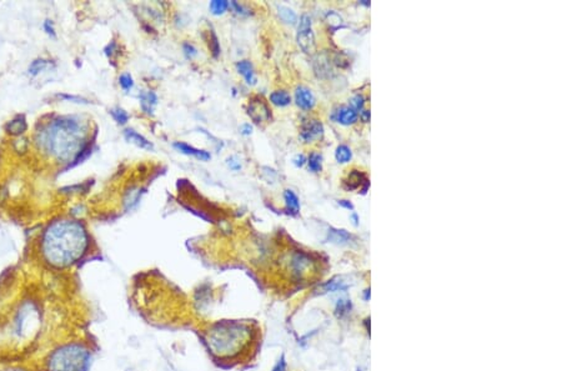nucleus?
<instances>
[{
  "label": "nucleus",
  "instance_id": "obj_1",
  "mask_svg": "<svg viewBox=\"0 0 562 371\" xmlns=\"http://www.w3.org/2000/svg\"><path fill=\"white\" fill-rule=\"evenodd\" d=\"M89 238L84 226L75 220L54 221L43 235L45 260L58 267L73 265L87 252Z\"/></svg>",
  "mask_w": 562,
  "mask_h": 371
},
{
  "label": "nucleus",
  "instance_id": "obj_2",
  "mask_svg": "<svg viewBox=\"0 0 562 371\" xmlns=\"http://www.w3.org/2000/svg\"><path fill=\"white\" fill-rule=\"evenodd\" d=\"M87 125L79 118L60 117L38 134V143L59 160L77 159L87 148Z\"/></svg>",
  "mask_w": 562,
  "mask_h": 371
},
{
  "label": "nucleus",
  "instance_id": "obj_3",
  "mask_svg": "<svg viewBox=\"0 0 562 371\" xmlns=\"http://www.w3.org/2000/svg\"><path fill=\"white\" fill-rule=\"evenodd\" d=\"M254 337V329L247 322L220 321L206 332V344L217 357L230 359L244 351Z\"/></svg>",
  "mask_w": 562,
  "mask_h": 371
},
{
  "label": "nucleus",
  "instance_id": "obj_4",
  "mask_svg": "<svg viewBox=\"0 0 562 371\" xmlns=\"http://www.w3.org/2000/svg\"><path fill=\"white\" fill-rule=\"evenodd\" d=\"M89 354L80 345H67L53 352L49 369L52 371H84Z\"/></svg>",
  "mask_w": 562,
  "mask_h": 371
},
{
  "label": "nucleus",
  "instance_id": "obj_5",
  "mask_svg": "<svg viewBox=\"0 0 562 371\" xmlns=\"http://www.w3.org/2000/svg\"><path fill=\"white\" fill-rule=\"evenodd\" d=\"M298 44L308 54L315 50V37L311 29V18L308 14L301 15L298 30Z\"/></svg>",
  "mask_w": 562,
  "mask_h": 371
},
{
  "label": "nucleus",
  "instance_id": "obj_6",
  "mask_svg": "<svg viewBox=\"0 0 562 371\" xmlns=\"http://www.w3.org/2000/svg\"><path fill=\"white\" fill-rule=\"evenodd\" d=\"M247 115L251 118L252 122L260 124L270 119V110L261 99H254L249 103Z\"/></svg>",
  "mask_w": 562,
  "mask_h": 371
},
{
  "label": "nucleus",
  "instance_id": "obj_7",
  "mask_svg": "<svg viewBox=\"0 0 562 371\" xmlns=\"http://www.w3.org/2000/svg\"><path fill=\"white\" fill-rule=\"evenodd\" d=\"M323 133L324 126L319 120H308V122L303 124L300 136L305 143H310V141H314L320 138L323 135Z\"/></svg>",
  "mask_w": 562,
  "mask_h": 371
},
{
  "label": "nucleus",
  "instance_id": "obj_8",
  "mask_svg": "<svg viewBox=\"0 0 562 371\" xmlns=\"http://www.w3.org/2000/svg\"><path fill=\"white\" fill-rule=\"evenodd\" d=\"M334 120L336 123H340L343 125H353L358 122V113L350 107H340L338 109L334 110L333 115H331Z\"/></svg>",
  "mask_w": 562,
  "mask_h": 371
},
{
  "label": "nucleus",
  "instance_id": "obj_9",
  "mask_svg": "<svg viewBox=\"0 0 562 371\" xmlns=\"http://www.w3.org/2000/svg\"><path fill=\"white\" fill-rule=\"evenodd\" d=\"M295 102L298 107L304 110H310L315 107V97L310 89L305 87H299L295 92Z\"/></svg>",
  "mask_w": 562,
  "mask_h": 371
},
{
  "label": "nucleus",
  "instance_id": "obj_10",
  "mask_svg": "<svg viewBox=\"0 0 562 371\" xmlns=\"http://www.w3.org/2000/svg\"><path fill=\"white\" fill-rule=\"evenodd\" d=\"M174 148H175L176 150L180 151V153L185 154V155L194 156V158H196L197 160L207 161V160H210V159H211V155H210L207 151L199 150V149L194 148V146L187 145V144H185V143H180V141H178V143L174 144Z\"/></svg>",
  "mask_w": 562,
  "mask_h": 371
},
{
  "label": "nucleus",
  "instance_id": "obj_11",
  "mask_svg": "<svg viewBox=\"0 0 562 371\" xmlns=\"http://www.w3.org/2000/svg\"><path fill=\"white\" fill-rule=\"evenodd\" d=\"M353 239L354 236L349 231L344 230V229H329L328 240L330 243L335 244V245H348V244L351 243Z\"/></svg>",
  "mask_w": 562,
  "mask_h": 371
},
{
  "label": "nucleus",
  "instance_id": "obj_12",
  "mask_svg": "<svg viewBox=\"0 0 562 371\" xmlns=\"http://www.w3.org/2000/svg\"><path fill=\"white\" fill-rule=\"evenodd\" d=\"M124 136H125V139L128 141H130V143L135 144L136 146H139V148L141 149H146V150H153L154 145L150 143V141L148 140V139L144 138L143 135H140L139 133H136L134 129H125L124 130Z\"/></svg>",
  "mask_w": 562,
  "mask_h": 371
},
{
  "label": "nucleus",
  "instance_id": "obj_13",
  "mask_svg": "<svg viewBox=\"0 0 562 371\" xmlns=\"http://www.w3.org/2000/svg\"><path fill=\"white\" fill-rule=\"evenodd\" d=\"M141 109L149 115H153L155 107L158 105V97L154 92H141L139 94Z\"/></svg>",
  "mask_w": 562,
  "mask_h": 371
},
{
  "label": "nucleus",
  "instance_id": "obj_14",
  "mask_svg": "<svg viewBox=\"0 0 562 371\" xmlns=\"http://www.w3.org/2000/svg\"><path fill=\"white\" fill-rule=\"evenodd\" d=\"M310 259L303 252H298L291 259V269H293L294 274L299 275V276L305 272V270L310 266Z\"/></svg>",
  "mask_w": 562,
  "mask_h": 371
},
{
  "label": "nucleus",
  "instance_id": "obj_15",
  "mask_svg": "<svg viewBox=\"0 0 562 371\" xmlns=\"http://www.w3.org/2000/svg\"><path fill=\"white\" fill-rule=\"evenodd\" d=\"M314 68H315L316 74L321 78L329 77L330 73L333 72L330 65V59H329V57L326 54L318 55V57L314 59Z\"/></svg>",
  "mask_w": 562,
  "mask_h": 371
},
{
  "label": "nucleus",
  "instance_id": "obj_16",
  "mask_svg": "<svg viewBox=\"0 0 562 371\" xmlns=\"http://www.w3.org/2000/svg\"><path fill=\"white\" fill-rule=\"evenodd\" d=\"M236 69H237V72H239L240 74H241L242 77L245 78V80H246L247 84L254 85L255 83H256V78H255L254 68H252V64L249 62V60H241V62L237 63Z\"/></svg>",
  "mask_w": 562,
  "mask_h": 371
},
{
  "label": "nucleus",
  "instance_id": "obj_17",
  "mask_svg": "<svg viewBox=\"0 0 562 371\" xmlns=\"http://www.w3.org/2000/svg\"><path fill=\"white\" fill-rule=\"evenodd\" d=\"M284 199H285L288 214H290L293 216L298 215L299 211H300V201H299V198L296 196V194L293 190H285Z\"/></svg>",
  "mask_w": 562,
  "mask_h": 371
},
{
  "label": "nucleus",
  "instance_id": "obj_18",
  "mask_svg": "<svg viewBox=\"0 0 562 371\" xmlns=\"http://www.w3.org/2000/svg\"><path fill=\"white\" fill-rule=\"evenodd\" d=\"M28 125H27V120H25V118L23 117H17L15 119H13L12 122H9L5 125V130L8 131V133L13 134V135H19V134H23L25 130H27Z\"/></svg>",
  "mask_w": 562,
  "mask_h": 371
},
{
  "label": "nucleus",
  "instance_id": "obj_19",
  "mask_svg": "<svg viewBox=\"0 0 562 371\" xmlns=\"http://www.w3.org/2000/svg\"><path fill=\"white\" fill-rule=\"evenodd\" d=\"M366 181H368V179L365 178L364 174H361L360 171L358 170H353V173L349 175L348 180L344 181V185H345V188L348 189V190H353V189L359 188L361 184L366 183Z\"/></svg>",
  "mask_w": 562,
  "mask_h": 371
},
{
  "label": "nucleus",
  "instance_id": "obj_20",
  "mask_svg": "<svg viewBox=\"0 0 562 371\" xmlns=\"http://www.w3.org/2000/svg\"><path fill=\"white\" fill-rule=\"evenodd\" d=\"M346 287L348 286L345 285V281H343V280L339 279V277H335V279L329 280V281H326L325 284L321 285V286L319 287V290H321L320 292L325 294V292H335V291H340V290H345Z\"/></svg>",
  "mask_w": 562,
  "mask_h": 371
},
{
  "label": "nucleus",
  "instance_id": "obj_21",
  "mask_svg": "<svg viewBox=\"0 0 562 371\" xmlns=\"http://www.w3.org/2000/svg\"><path fill=\"white\" fill-rule=\"evenodd\" d=\"M270 102L276 107H286L291 103V97L289 93L283 92V90H277L270 94Z\"/></svg>",
  "mask_w": 562,
  "mask_h": 371
},
{
  "label": "nucleus",
  "instance_id": "obj_22",
  "mask_svg": "<svg viewBox=\"0 0 562 371\" xmlns=\"http://www.w3.org/2000/svg\"><path fill=\"white\" fill-rule=\"evenodd\" d=\"M277 10H279V15L283 22H285L286 24H291V25L295 24L296 20H298V17H296L295 12H294L293 9H290V8L288 7H284V5H279V7H277Z\"/></svg>",
  "mask_w": 562,
  "mask_h": 371
},
{
  "label": "nucleus",
  "instance_id": "obj_23",
  "mask_svg": "<svg viewBox=\"0 0 562 371\" xmlns=\"http://www.w3.org/2000/svg\"><path fill=\"white\" fill-rule=\"evenodd\" d=\"M335 158L338 160V163L345 164L349 163L353 158V153H351L350 148L346 145H339L338 149L335 151Z\"/></svg>",
  "mask_w": 562,
  "mask_h": 371
},
{
  "label": "nucleus",
  "instance_id": "obj_24",
  "mask_svg": "<svg viewBox=\"0 0 562 371\" xmlns=\"http://www.w3.org/2000/svg\"><path fill=\"white\" fill-rule=\"evenodd\" d=\"M309 169L314 173H319L323 169V156L318 153H311L309 156Z\"/></svg>",
  "mask_w": 562,
  "mask_h": 371
},
{
  "label": "nucleus",
  "instance_id": "obj_25",
  "mask_svg": "<svg viewBox=\"0 0 562 371\" xmlns=\"http://www.w3.org/2000/svg\"><path fill=\"white\" fill-rule=\"evenodd\" d=\"M229 7L230 4L227 2H225V0H214V2L210 3L209 5L210 12H211L214 15L224 14V13L229 9Z\"/></svg>",
  "mask_w": 562,
  "mask_h": 371
},
{
  "label": "nucleus",
  "instance_id": "obj_26",
  "mask_svg": "<svg viewBox=\"0 0 562 371\" xmlns=\"http://www.w3.org/2000/svg\"><path fill=\"white\" fill-rule=\"evenodd\" d=\"M351 306H353V305H351L350 300H345V299L339 300L335 309V312L336 315H338V317H344L345 315H348L349 312H350Z\"/></svg>",
  "mask_w": 562,
  "mask_h": 371
},
{
  "label": "nucleus",
  "instance_id": "obj_27",
  "mask_svg": "<svg viewBox=\"0 0 562 371\" xmlns=\"http://www.w3.org/2000/svg\"><path fill=\"white\" fill-rule=\"evenodd\" d=\"M111 115H113L114 119L116 120L119 124H126L129 120V114L125 112L124 109H121V108H115V109H111L110 110Z\"/></svg>",
  "mask_w": 562,
  "mask_h": 371
},
{
  "label": "nucleus",
  "instance_id": "obj_28",
  "mask_svg": "<svg viewBox=\"0 0 562 371\" xmlns=\"http://www.w3.org/2000/svg\"><path fill=\"white\" fill-rule=\"evenodd\" d=\"M48 65H49L48 60H43V59L35 60V62H33L32 65L29 67V73L32 75L39 74V73L43 72V70H44L45 68L48 67Z\"/></svg>",
  "mask_w": 562,
  "mask_h": 371
},
{
  "label": "nucleus",
  "instance_id": "obj_29",
  "mask_svg": "<svg viewBox=\"0 0 562 371\" xmlns=\"http://www.w3.org/2000/svg\"><path fill=\"white\" fill-rule=\"evenodd\" d=\"M139 198H140V190H131L130 193H129V195L125 198V205L126 208H133L135 204H138L139 201Z\"/></svg>",
  "mask_w": 562,
  "mask_h": 371
},
{
  "label": "nucleus",
  "instance_id": "obj_30",
  "mask_svg": "<svg viewBox=\"0 0 562 371\" xmlns=\"http://www.w3.org/2000/svg\"><path fill=\"white\" fill-rule=\"evenodd\" d=\"M119 83H120L121 88H123L124 90H130L131 88L134 87L133 77H131L130 74H128V73H125V74H123L120 78H119Z\"/></svg>",
  "mask_w": 562,
  "mask_h": 371
},
{
  "label": "nucleus",
  "instance_id": "obj_31",
  "mask_svg": "<svg viewBox=\"0 0 562 371\" xmlns=\"http://www.w3.org/2000/svg\"><path fill=\"white\" fill-rule=\"evenodd\" d=\"M364 104H365V98L363 97V95H356V97H354L353 99H351V105H353V109L355 110H361L364 108Z\"/></svg>",
  "mask_w": 562,
  "mask_h": 371
},
{
  "label": "nucleus",
  "instance_id": "obj_32",
  "mask_svg": "<svg viewBox=\"0 0 562 371\" xmlns=\"http://www.w3.org/2000/svg\"><path fill=\"white\" fill-rule=\"evenodd\" d=\"M183 49H184V53H185V55L187 58H194L195 55L197 54V50L195 49L194 45L189 44V43H184Z\"/></svg>",
  "mask_w": 562,
  "mask_h": 371
},
{
  "label": "nucleus",
  "instance_id": "obj_33",
  "mask_svg": "<svg viewBox=\"0 0 562 371\" xmlns=\"http://www.w3.org/2000/svg\"><path fill=\"white\" fill-rule=\"evenodd\" d=\"M44 30H45V33L49 35V37L55 38V35H57V34H55V29H54V27H53L52 20H45V22H44Z\"/></svg>",
  "mask_w": 562,
  "mask_h": 371
},
{
  "label": "nucleus",
  "instance_id": "obj_34",
  "mask_svg": "<svg viewBox=\"0 0 562 371\" xmlns=\"http://www.w3.org/2000/svg\"><path fill=\"white\" fill-rule=\"evenodd\" d=\"M227 165H229L230 169H232V170H240V169H241V164H240V161L237 160L235 156H231V158L227 159Z\"/></svg>",
  "mask_w": 562,
  "mask_h": 371
},
{
  "label": "nucleus",
  "instance_id": "obj_35",
  "mask_svg": "<svg viewBox=\"0 0 562 371\" xmlns=\"http://www.w3.org/2000/svg\"><path fill=\"white\" fill-rule=\"evenodd\" d=\"M272 371H286V361H285V356H281V359L279 361L276 362V365L274 366V369Z\"/></svg>",
  "mask_w": 562,
  "mask_h": 371
},
{
  "label": "nucleus",
  "instance_id": "obj_36",
  "mask_svg": "<svg viewBox=\"0 0 562 371\" xmlns=\"http://www.w3.org/2000/svg\"><path fill=\"white\" fill-rule=\"evenodd\" d=\"M305 163H306V158L305 155H303V154H299V155H296L295 159H294V164H295L298 168H301Z\"/></svg>",
  "mask_w": 562,
  "mask_h": 371
},
{
  "label": "nucleus",
  "instance_id": "obj_37",
  "mask_svg": "<svg viewBox=\"0 0 562 371\" xmlns=\"http://www.w3.org/2000/svg\"><path fill=\"white\" fill-rule=\"evenodd\" d=\"M230 5H231V7L234 8V9L236 10V13H239V14H244V15L249 14V13H247V10H245V9H244V7H242V5H240L239 3L232 2Z\"/></svg>",
  "mask_w": 562,
  "mask_h": 371
},
{
  "label": "nucleus",
  "instance_id": "obj_38",
  "mask_svg": "<svg viewBox=\"0 0 562 371\" xmlns=\"http://www.w3.org/2000/svg\"><path fill=\"white\" fill-rule=\"evenodd\" d=\"M339 205L343 206V208L345 209H349V210H354V205L351 201L349 200H339Z\"/></svg>",
  "mask_w": 562,
  "mask_h": 371
},
{
  "label": "nucleus",
  "instance_id": "obj_39",
  "mask_svg": "<svg viewBox=\"0 0 562 371\" xmlns=\"http://www.w3.org/2000/svg\"><path fill=\"white\" fill-rule=\"evenodd\" d=\"M251 130L252 128L250 124H244V125L241 126V133L244 134V135H250V134H251Z\"/></svg>",
  "mask_w": 562,
  "mask_h": 371
},
{
  "label": "nucleus",
  "instance_id": "obj_40",
  "mask_svg": "<svg viewBox=\"0 0 562 371\" xmlns=\"http://www.w3.org/2000/svg\"><path fill=\"white\" fill-rule=\"evenodd\" d=\"M360 117H361V119H363V122H365V123L370 122V112H369V110H363V112H361Z\"/></svg>",
  "mask_w": 562,
  "mask_h": 371
},
{
  "label": "nucleus",
  "instance_id": "obj_41",
  "mask_svg": "<svg viewBox=\"0 0 562 371\" xmlns=\"http://www.w3.org/2000/svg\"><path fill=\"white\" fill-rule=\"evenodd\" d=\"M350 218H351V220H353L354 225L358 226V225H359V216H358V214H356V213H353V214H351Z\"/></svg>",
  "mask_w": 562,
  "mask_h": 371
}]
</instances>
